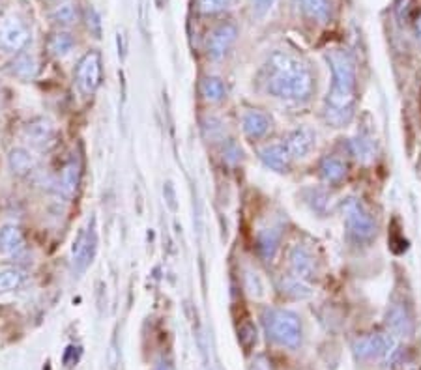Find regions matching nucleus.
I'll return each instance as SVG.
<instances>
[{
  "label": "nucleus",
  "instance_id": "bb28decb",
  "mask_svg": "<svg viewBox=\"0 0 421 370\" xmlns=\"http://www.w3.org/2000/svg\"><path fill=\"white\" fill-rule=\"evenodd\" d=\"M283 294L294 298V300H303L307 295H311V286L306 281H300L296 277H287L283 283Z\"/></svg>",
  "mask_w": 421,
  "mask_h": 370
},
{
  "label": "nucleus",
  "instance_id": "cd10ccee",
  "mask_svg": "<svg viewBox=\"0 0 421 370\" xmlns=\"http://www.w3.org/2000/svg\"><path fill=\"white\" fill-rule=\"evenodd\" d=\"M234 0H195V8L203 15H215L221 11L229 10Z\"/></svg>",
  "mask_w": 421,
  "mask_h": 370
},
{
  "label": "nucleus",
  "instance_id": "1a4fd4ad",
  "mask_svg": "<svg viewBox=\"0 0 421 370\" xmlns=\"http://www.w3.org/2000/svg\"><path fill=\"white\" fill-rule=\"evenodd\" d=\"M23 135H25L30 146L38 148V150H49L56 142L55 125H53L49 118H44V116H38V118H32L25 125V129H23Z\"/></svg>",
  "mask_w": 421,
  "mask_h": 370
},
{
  "label": "nucleus",
  "instance_id": "a211bd4d",
  "mask_svg": "<svg viewBox=\"0 0 421 370\" xmlns=\"http://www.w3.org/2000/svg\"><path fill=\"white\" fill-rule=\"evenodd\" d=\"M11 73L23 81H30L34 77L38 75V60L36 56L30 55V53H19V55L11 60L10 64Z\"/></svg>",
  "mask_w": 421,
  "mask_h": 370
},
{
  "label": "nucleus",
  "instance_id": "f3484780",
  "mask_svg": "<svg viewBox=\"0 0 421 370\" xmlns=\"http://www.w3.org/2000/svg\"><path fill=\"white\" fill-rule=\"evenodd\" d=\"M25 250V236L15 224H6L0 229V253L6 256H17Z\"/></svg>",
  "mask_w": 421,
  "mask_h": 370
},
{
  "label": "nucleus",
  "instance_id": "423d86ee",
  "mask_svg": "<svg viewBox=\"0 0 421 370\" xmlns=\"http://www.w3.org/2000/svg\"><path fill=\"white\" fill-rule=\"evenodd\" d=\"M77 87L84 96H92L101 84V56L96 51H90L82 56L75 68Z\"/></svg>",
  "mask_w": 421,
  "mask_h": 370
},
{
  "label": "nucleus",
  "instance_id": "a878e982",
  "mask_svg": "<svg viewBox=\"0 0 421 370\" xmlns=\"http://www.w3.org/2000/svg\"><path fill=\"white\" fill-rule=\"evenodd\" d=\"M53 21L61 27H71L75 25L77 19H79V11H77V6L71 4V2H66V4L56 6V10L51 13Z\"/></svg>",
  "mask_w": 421,
  "mask_h": 370
},
{
  "label": "nucleus",
  "instance_id": "5701e85b",
  "mask_svg": "<svg viewBox=\"0 0 421 370\" xmlns=\"http://www.w3.org/2000/svg\"><path fill=\"white\" fill-rule=\"evenodd\" d=\"M199 90H201V96L204 98V101H208V103H219L225 98V94H227L223 81L218 79V77H204Z\"/></svg>",
  "mask_w": 421,
  "mask_h": 370
},
{
  "label": "nucleus",
  "instance_id": "aec40b11",
  "mask_svg": "<svg viewBox=\"0 0 421 370\" xmlns=\"http://www.w3.org/2000/svg\"><path fill=\"white\" fill-rule=\"evenodd\" d=\"M320 176L326 184H339L346 176V165L343 159L328 155L322 159L320 163Z\"/></svg>",
  "mask_w": 421,
  "mask_h": 370
},
{
  "label": "nucleus",
  "instance_id": "f8f14e48",
  "mask_svg": "<svg viewBox=\"0 0 421 370\" xmlns=\"http://www.w3.org/2000/svg\"><path fill=\"white\" fill-rule=\"evenodd\" d=\"M386 326L397 337H410L414 331V320L408 307L405 303H395L389 307L386 314Z\"/></svg>",
  "mask_w": 421,
  "mask_h": 370
},
{
  "label": "nucleus",
  "instance_id": "f257e3e1",
  "mask_svg": "<svg viewBox=\"0 0 421 370\" xmlns=\"http://www.w3.org/2000/svg\"><path fill=\"white\" fill-rule=\"evenodd\" d=\"M266 90L279 99L301 101L313 94L315 77L309 65L287 51H274L264 68Z\"/></svg>",
  "mask_w": 421,
  "mask_h": 370
},
{
  "label": "nucleus",
  "instance_id": "ddd939ff",
  "mask_svg": "<svg viewBox=\"0 0 421 370\" xmlns=\"http://www.w3.org/2000/svg\"><path fill=\"white\" fill-rule=\"evenodd\" d=\"M283 144L292 159L306 158L307 153L315 148V133L307 127H301V129L292 131Z\"/></svg>",
  "mask_w": 421,
  "mask_h": 370
},
{
  "label": "nucleus",
  "instance_id": "f03ea898",
  "mask_svg": "<svg viewBox=\"0 0 421 370\" xmlns=\"http://www.w3.org/2000/svg\"><path fill=\"white\" fill-rule=\"evenodd\" d=\"M332 65V88L326 96L324 116L334 127L348 124L354 116L356 105V64L346 51L335 49L328 55Z\"/></svg>",
  "mask_w": 421,
  "mask_h": 370
},
{
  "label": "nucleus",
  "instance_id": "4be33fe9",
  "mask_svg": "<svg viewBox=\"0 0 421 370\" xmlns=\"http://www.w3.org/2000/svg\"><path fill=\"white\" fill-rule=\"evenodd\" d=\"M258 253L264 260L272 262L279 250V232H275L274 229H266L264 232L258 234Z\"/></svg>",
  "mask_w": 421,
  "mask_h": 370
},
{
  "label": "nucleus",
  "instance_id": "c756f323",
  "mask_svg": "<svg viewBox=\"0 0 421 370\" xmlns=\"http://www.w3.org/2000/svg\"><path fill=\"white\" fill-rule=\"evenodd\" d=\"M84 19H87L88 30H90L96 38H99V34H101V21H99L98 11L94 10L92 6H88L87 11H84Z\"/></svg>",
  "mask_w": 421,
  "mask_h": 370
},
{
  "label": "nucleus",
  "instance_id": "2eb2a0df",
  "mask_svg": "<svg viewBox=\"0 0 421 370\" xmlns=\"http://www.w3.org/2000/svg\"><path fill=\"white\" fill-rule=\"evenodd\" d=\"M241 127L251 141L263 139L272 127V120L268 115H264L260 110H247L244 118H241Z\"/></svg>",
  "mask_w": 421,
  "mask_h": 370
},
{
  "label": "nucleus",
  "instance_id": "7ed1b4c3",
  "mask_svg": "<svg viewBox=\"0 0 421 370\" xmlns=\"http://www.w3.org/2000/svg\"><path fill=\"white\" fill-rule=\"evenodd\" d=\"M264 327L268 337L274 343L287 346V348H296L301 340V324L300 318L283 309H270L264 312Z\"/></svg>",
  "mask_w": 421,
  "mask_h": 370
},
{
  "label": "nucleus",
  "instance_id": "6ab92c4d",
  "mask_svg": "<svg viewBox=\"0 0 421 370\" xmlns=\"http://www.w3.org/2000/svg\"><path fill=\"white\" fill-rule=\"evenodd\" d=\"M81 181V165L77 163L75 159H71L70 163L64 165V169L61 172V180H58V187L66 196L75 195L77 187Z\"/></svg>",
  "mask_w": 421,
  "mask_h": 370
},
{
  "label": "nucleus",
  "instance_id": "39448f33",
  "mask_svg": "<svg viewBox=\"0 0 421 370\" xmlns=\"http://www.w3.org/2000/svg\"><path fill=\"white\" fill-rule=\"evenodd\" d=\"M98 250V232H96V221L88 224L87 229H82L73 241L71 249V258H73V269L77 273H84L87 267L92 264L94 256Z\"/></svg>",
  "mask_w": 421,
  "mask_h": 370
},
{
  "label": "nucleus",
  "instance_id": "7c9ffc66",
  "mask_svg": "<svg viewBox=\"0 0 421 370\" xmlns=\"http://www.w3.org/2000/svg\"><path fill=\"white\" fill-rule=\"evenodd\" d=\"M395 10H397V17H399L401 21H405V19H408V15H410L412 0H399Z\"/></svg>",
  "mask_w": 421,
  "mask_h": 370
},
{
  "label": "nucleus",
  "instance_id": "c85d7f7f",
  "mask_svg": "<svg viewBox=\"0 0 421 370\" xmlns=\"http://www.w3.org/2000/svg\"><path fill=\"white\" fill-rule=\"evenodd\" d=\"M351 146H352V153H354L358 161L367 163V161H371V159L375 158V146H372V142L369 141V139L358 136V139L352 141Z\"/></svg>",
  "mask_w": 421,
  "mask_h": 370
},
{
  "label": "nucleus",
  "instance_id": "dca6fc26",
  "mask_svg": "<svg viewBox=\"0 0 421 370\" xmlns=\"http://www.w3.org/2000/svg\"><path fill=\"white\" fill-rule=\"evenodd\" d=\"M260 159L268 169L275 170V172H289L292 158L287 152L284 144H272L260 150Z\"/></svg>",
  "mask_w": 421,
  "mask_h": 370
},
{
  "label": "nucleus",
  "instance_id": "6e6552de",
  "mask_svg": "<svg viewBox=\"0 0 421 370\" xmlns=\"http://www.w3.org/2000/svg\"><path fill=\"white\" fill-rule=\"evenodd\" d=\"M394 338L389 335H382V333L365 335L354 343V355L361 361L380 359L384 355H388L394 350Z\"/></svg>",
  "mask_w": 421,
  "mask_h": 370
},
{
  "label": "nucleus",
  "instance_id": "393cba45",
  "mask_svg": "<svg viewBox=\"0 0 421 370\" xmlns=\"http://www.w3.org/2000/svg\"><path fill=\"white\" fill-rule=\"evenodd\" d=\"M25 283V273L17 267H8V269H2L0 272V294H8V292H13L17 290L21 284Z\"/></svg>",
  "mask_w": 421,
  "mask_h": 370
},
{
  "label": "nucleus",
  "instance_id": "9b49d317",
  "mask_svg": "<svg viewBox=\"0 0 421 370\" xmlns=\"http://www.w3.org/2000/svg\"><path fill=\"white\" fill-rule=\"evenodd\" d=\"M289 264L292 277L300 279V281H313L317 277V264L313 258L311 250L306 249L303 245H294L289 255Z\"/></svg>",
  "mask_w": 421,
  "mask_h": 370
},
{
  "label": "nucleus",
  "instance_id": "2f4dec72",
  "mask_svg": "<svg viewBox=\"0 0 421 370\" xmlns=\"http://www.w3.org/2000/svg\"><path fill=\"white\" fill-rule=\"evenodd\" d=\"M272 4H274V0H251V6H253V11L257 13V15L263 17L266 11L272 8Z\"/></svg>",
  "mask_w": 421,
  "mask_h": 370
},
{
  "label": "nucleus",
  "instance_id": "20e7f679",
  "mask_svg": "<svg viewBox=\"0 0 421 370\" xmlns=\"http://www.w3.org/2000/svg\"><path fill=\"white\" fill-rule=\"evenodd\" d=\"M343 219L352 238L358 241H369L377 234V223L367 212L363 202L358 198H346L343 202Z\"/></svg>",
  "mask_w": 421,
  "mask_h": 370
},
{
  "label": "nucleus",
  "instance_id": "b1692460",
  "mask_svg": "<svg viewBox=\"0 0 421 370\" xmlns=\"http://www.w3.org/2000/svg\"><path fill=\"white\" fill-rule=\"evenodd\" d=\"M301 10L313 21H329V0H301Z\"/></svg>",
  "mask_w": 421,
  "mask_h": 370
},
{
  "label": "nucleus",
  "instance_id": "0eeeda50",
  "mask_svg": "<svg viewBox=\"0 0 421 370\" xmlns=\"http://www.w3.org/2000/svg\"><path fill=\"white\" fill-rule=\"evenodd\" d=\"M30 42V32L21 19L13 15L0 17V47L11 53H19Z\"/></svg>",
  "mask_w": 421,
  "mask_h": 370
},
{
  "label": "nucleus",
  "instance_id": "412c9836",
  "mask_svg": "<svg viewBox=\"0 0 421 370\" xmlns=\"http://www.w3.org/2000/svg\"><path fill=\"white\" fill-rule=\"evenodd\" d=\"M47 47H49V53L56 58H64L73 51L75 47V39L66 30H58V32L51 34L49 42H47Z\"/></svg>",
  "mask_w": 421,
  "mask_h": 370
},
{
  "label": "nucleus",
  "instance_id": "4468645a",
  "mask_svg": "<svg viewBox=\"0 0 421 370\" xmlns=\"http://www.w3.org/2000/svg\"><path fill=\"white\" fill-rule=\"evenodd\" d=\"M36 155L28 148L15 146L8 153V167L15 176H27L36 169Z\"/></svg>",
  "mask_w": 421,
  "mask_h": 370
},
{
  "label": "nucleus",
  "instance_id": "9d476101",
  "mask_svg": "<svg viewBox=\"0 0 421 370\" xmlns=\"http://www.w3.org/2000/svg\"><path fill=\"white\" fill-rule=\"evenodd\" d=\"M236 38H238V28L232 23H223L219 25L212 34H210L208 44H206V51L212 60H221L230 47L234 45Z\"/></svg>",
  "mask_w": 421,
  "mask_h": 370
},
{
  "label": "nucleus",
  "instance_id": "72a5a7b5",
  "mask_svg": "<svg viewBox=\"0 0 421 370\" xmlns=\"http://www.w3.org/2000/svg\"><path fill=\"white\" fill-rule=\"evenodd\" d=\"M416 32H417V38H420V42H421V13L416 21Z\"/></svg>",
  "mask_w": 421,
  "mask_h": 370
},
{
  "label": "nucleus",
  "instance_id": "473e14b6",
  "mask_svg": "<svg viewBox=\"0 0 421 370\" xmlns=\"http://www.w3.org/2000/svg\"><path fill=\"white\" fill-rule=\"evenodd\" d=\"M153 370H172V366H170L169 363H165V361H161V363H158V365L153 366Z\"/></svg>",
  "mask_w": 421,
  "mask_h": 370
}]
</instances>
